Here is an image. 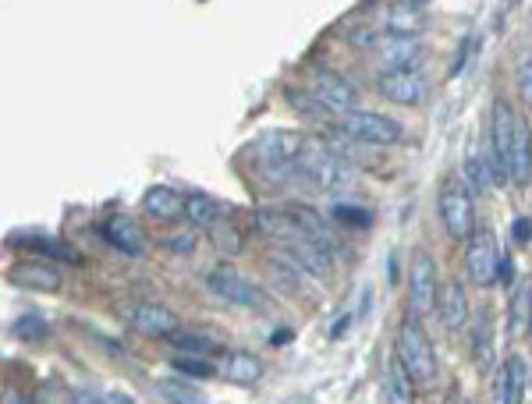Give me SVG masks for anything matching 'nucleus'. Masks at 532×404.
<instances>
[{
	"instance_id": "nucleus-1",
	"label": "nucleus",
	"mask_w": 532,
	"mask_h": 404,
	"mask_svg": "<svg viewBox=\"0 0 532 404\" xmlns=\"http://www.w3.org/2000/svg\"><path fill=\"white\" fill-rule=\"evenodd\" d=\"M295 171L298 178L313 181L320 188H348L359 178V167H352L337 149H330L327 142H316V139H306V149L295 160Z\"/></svg>"
},
{
	"instance_id": "nucleus-2",
	"label": "nucleus",
	"mask_w": 532,
	"mask_h": 404,
	"mask_svg": "<svg viewBox=\"0 0 532 404\" xmlns=\"http://www.w3.org/2000/svg\"><path fill=\"white\" fill-rule=\"evenodd\" d=\"M352 43L362 50H369L373 57H380L384 71L394 68H419V57H423V43L419 36H401V32H369L359 29L352 32Z\"/></svg>"
},
{
	"instance_id": "nucleus-3",
	"label": "nucleus",
	"mask_w": 532,
	"mask_h": 404,
	"mask_svg": "<svg viewBox=\"0 0 532 404\" xmlns=\"http://www.w3.org/2000/svg\"><path fill=\"white\" fill-rule=\"evenodd\" d=\"M394 355L401 358V366L412 373V380L430 383L437 376V355H433V344L426 337L423 323L415 316H408L398 330V341H394Z\"/></svg>"
},
{
	"instance_id": "nucleus-4",
	"label": "nucleus",
	"mask_w": 532,
	"mask_h": 404,
	"mask_svg": "<svg viewBox=\"0 0 532 404\" xmlns=\"http://www.w3.org/2000/svg\"><path fill=\"white\" fill-rule=\"evenodd\" d=\"M309 93H313L334 117H348L352 110H359V89L334 68H313V75H309Z\"/></svg>"
},
{
	"instance_id": "nucleus-5",
	"label": "nucleus",
	"mask_w": 532,
	"mask_h": 404,
	"mask_svg": "<svg viewBox=\"0 0 532 404\" xmlns=\"http://www.w3.org/2000/svg\"><path fill=\"white\" fill-rule=\"evenodd\" d=\"M515 125L518 117L515 110H511V103L497 100L490 110V142H486V160H490L493 167V178H497V185H504L508 178V153H511V139H515Z\"/></svg>"
},
{
	"instance_id": "nucleus-6",
	"label": "nucleus",
	"mask_w": 532,
	"mask_h": 404,
	"mask_svg": "<svg viewBox=\"0 0 532 404\" xmlns=\"http://www.w3.org/2000/svg\"><path fill=\"white\" fill-rule=\"evenodd\" d=\"M376 89H380V96L398 103V107H419L430 96V78L419 68H394V71H380Z\"/></svg>"
},
{
	"instance_id": "nucleus-7",
	"label": "nucleus",
	"mask_w": 532,
	"mask_h": 404,
	"mask_svg": "<svg viewBox=\"0 0 532 404\" xmlns=\"http://www.w3.org/2000/svg\"><path fill=\"white\" fill-rule=\"evenodd\" d=\"M437 298H440V280H437V266L426 252H415L412 256V277H408V309L415 319L437 312Z\"/></svg>"
},
{
	"instance_id": "nucleus-8",
	"label": "nucleus",
	"mask_w": 532,
	"mask_h": 404,
	"mask_svg": "<svg viewBox=\"0 0 532 404\" xmlns=\"http://www.w3.org/2000/svg\"><path fill=\"white\" fill-rule=\"evenodd\" d=\"M501 263H504V252L497 245L490 231H476L469 238V249H465V270H469L472 284L479 288H490L493 280L501 277Z\"/></svg>"
},
{
	"instance_id": "nucleus-9",
	"label": "nucleus",
	"mask_w": 532,
	"mask_h": 404,
	"mask_svg": "<svg viewBox=\"0 0 532 404\" xmlns=\"http://www.w3.org/2000/svg\"><path fill=\"white\" fill-rule=\"evenodd\" d=\"M341 128H345L352 139H359L362 146H394V142H401V135H405L394 117L376 114V110H352Z\"/></svg>"
},
{
	"instance_id": "nucleus-10",
	"label": "nucleus",
	"mask_w": 532,
	"mask_h": 404,
	"mask_svg": "<svg viewBox=\"0 0 532 404\" xmlns=\"http://www.w3.org/2000/svg\"><path fill=\"white\" fill-rule=\"evenodd\" d=\"M437 210L451 238H472L476 234L472 231V188L458 185V181H447L440 188Z\"/></svg>"
},
{
	"instance_id": "nucleus-11",
	"label": "nucleus",
	"mask_w": 532,
	"mask_h": 404,
	"mask_svg": "<svg viewBox=\"0 0 532 404\" xmlns=\"http://www.w3.org/2000/svg\"><path fill=\"white\" fill-rule=\"evenodd\" d=\"M302 149H306V135L288 132V128H277V132H270V135L259 139L256 156H259V164H263V171L281 174V171H288V167H295V160H298Z\"/></svg>"
},
{
	"instance_id": "nucleus-12",
	"label": "nucleus",
	"mask_w": 532,
	"mask_h": 404,
	"mask_svg": "<svg viewBox=\"0 0 532 404\" xmlns=\"http://www.w3.org/2000/svg\"><path fill=\"white\" fill-rule=\"evenodd\" d=\"M206 284H210L213 295H220L224 302L242 305V309H263V295L252 288L242 273L231 270V266H213V270L206 273Z\"/></svg>"
},
{
	"instance_id": "nucleus-13",
	"label": "nucleus",
	"mask_w": 532,
	"mask_h": 404,
	"mask_svg": "<svg viewBox=\"0 0 532 404\" xmlns=\"http://www.w3.org/2000/svg\"><path fill=\"white\" fill-rule=\"evenodd\" d=\"M128 327L139 330L142 337H174L181 330L178 316L164 305H153V302H132L125 309Z\"/></svg>"
},
{
	"instance_id": "nucleus-14",
	"label": "nucleus",
	"mask_w": 532,
	"mask_h": 404,
	"mask_svg": "<svg viewBox=\"0 0 532 404\" xmlns=\"http://www.w3.org/2000/svg\"><path fill=\"white\" fill-rule=\"evenodd\" d=\"M100 234L107 245H114V249L125 252V256H142V252H146V234H142V227L135 224L132 217H125V213H114V217L103 220Z\"/></svg>"
},
{
	"instance_id": "nucleus-15",
	"label": "nucleus",
	"mask_w": 532,
	"mask_h": 404,
	"mask_svg": "<svg viewBox=\"0 0 532 404\" xmlns=\"http://www.w3.org/2000/svg\"><path fill=\"white\" fill-rule=\"evenodd\" d=\"M217 373L224 376L227 383H235V387H256V383L263 380L266 369L252 351H224V355H220Z\"/></svg>"
},
{
	"instance_id": "nucleus-16",
	"label": "nucleus",
	"mask_w": 532,
	"mask_h": 404,
	"mask_svg": "<svg viewBox=\"0 0 532 404\" xmlns=\"http://www.w3.org/2000/svg\"><path fill=\"white\" fill-rule=\"evenodd\" d=\"M8 280L15 288L25 291H57L61 288V273L50 263H40V259H25V263H15L8 270Z\"/></svg>"
},
{
	"instance_id": "nucleus-17",
	"label": "nucleus",
	"mask_w": 532,
	"mask_h": 404,
	"mask_svg": "<svg viewBox=\"0 0 532 404\" xmlns=\"http://www.w3.org/2000/svg\"><path fill=\"white\" fill-rule=\"evenodd\" d=\"M508 178L511 185H529L532 181V132L518 117L515 125V139H511V153H508Z\"/></svg>"
},
{
	"instance_id": "nucleus-18",
	"label": "nucleus",
	"mask_w": 532,
	"mask_h": 404,
	"mask_svg": "<svg viewBox=\"0 0 532 404\" xmlns=\"http://www.w3.org/2000/svg\"><path fill=\"white\" fill-rule=\"evenodd\" d=\"M142 210L153 220H160V224H178L185 217V195H178L167 185H157L142 195Z\"/></svg>"
},
{
	"instance_id": "nucleus-19",
	"label": "nucleus",
	"mask_w": 532,
	"mask_h": 404,
	"mask_svg": "<svg viewBox=\"0 0 532 404\" xmlns=\"http://www.w3.org/2000/svg\"><path fill=\"white\" fill-rule=\"evenodd\" d=\"M437 319L451 334H458L469 323V298H465L462 284H444V291L437 298Z\"/></svg>"
},
{
	"instance_id": "nucleus-20",
	"label": "nucleus",
	"mask_w": 532,
	"mask_h": 404,
	"mask_svg": "<svg viewBox=\"0 0 532 404\" xmlns=\"http://www.w3.org/2000/svg\"><path fill=\"white\" fill-rule=\"evenodd\" d=\"M525 380H529V366L522 355H511L504 362L501 376H497V404H522Z\"/></svg>"
},
{
	"instance_id": "nucleus-21",
	"label": "nucleus",
	"mask_w": 532,
	"mask_h": 404,
	"mask_svg": "<svg viewBox=\"0 0 532 404\" xmlns=\"http://www.w3.org/2000/svg\"><path fill=\"white\" fill-rule=\"evenodd\" d=\"M384 404H412V373L394 355L384 369Z\"/></svg>"
},
{
	"instance_id": "nucleus-22",
	"label": "nucleus",
	"mask_w": 532,
	"mask_h": 404,
	"mask_svg": "<svg viewBox=\"0 0 532 404\" xmlns=\"http://www.w3.org/2000/svg\"><path fill=\"white\" fill-rule=\"evenodd\" d=\"M220 213H224L220 210V202L210 199V195H185V217L196 227H206V231H210L220 220Z\"/></svg>"
},
{
	"instance_id": "nucleus-23",
	"label": "nucleus",
	"mask_w": 532,
	"mask_h": 404,
	"mask_svg": "<svg viewBox=\"0 0 532 404\" xmlns=\"http://www.w3.org/2000/svg\"><path fill=\"white\" fill-rule=\"evenodd\" d=\"M387 29L401 32V36H419V29H423V8H415V4L394 8L391 18H387Z\"/></svg>"
},
{
	"instance_id": "nucleus-24",
	"label": "nucleus",
	"mask_w": 532,
	"mask_h": 404,
	"mask_svg": "<svg viewBox=\"0 0 532 404\" xmlns=\"http://www.w3.org/2000/svg\"><path fill=\"white\" fill-rule=\"evenodd\" d=\"M157 390L167 404H210L196 387H188L185 380H157Z\"/></svg>"
},
{
	"instance_id": "nucleus-25",
	"label": "nucleus",
	"mask_w": 532,
	"mask_h": 404,
	"mask_svg": "<svg viewBox=\"0 0 532 404\" xmlns=\"http://www.w3.org/2000/svg\"><path fill=\"white\" fill-rule=\"evenodd\" d=\"M465 178H469V188H472V192H490V188L497 185L490 160H483V156H476V153H472L469 160H465Z\"/></svg>"
},
{
	"instance_id": "nucleus-26",
	"label": "nucleus",
	"mask_w": 532,
	"mask_h": 404,
	"mask_svg": "<svg viewBox=\"0 0 532 404\" xmlns=\"http://www.w3.org/2000/svg\"><path fill=\"white\" fill-rule=\"evenodd\" d=\"M171 369L181 376H192V380H206V376H213V366L206 355H188V351H178V355H171Z\"/></svg>"
},
{
	"instance_id": "nucleus-27",
	"label": "nucleus",
	"mask_w": 532,
	"mask_h": 404,
	"mask_svg": "<svg viewBox=\"0 0 532 404\" xmlns=\"http://www.w3.org/2000/svg\"><path fill=\"white\" fill-rule=\"evenodd\" d=\"M11 334H15L18 341H25V344H40L43 337L50 334V327H47V319H43V316L29 312V316H18V319H15V327H11Z\"/></svg>"
},
{
	"instance_id": "nucleus-28",
	"label": "nucleus",
	"mask_w": 532,
	"mask_h": 404,
	"mask_svg": "<svg viewBox=\"0 0 532 404\" xmlns=\"http://www.w3.org/2000/svg\"><path fill=\"white\" fill-rule=\"evenodd\" d=\"M288 103L295 110H302L306 117H313V121H327V117H334L313 93H309V89H288Z\"/></svg>"
},
{
	"instance_id": "nucleus-29",
	"label": "nucleus",
	"mask_w": 532,
	"mask_h": 404,
	"mask_svg": "<svg viewBox=\"0 0 532 404\" xmlns=\"http://www.w3.org/2000/svg\"><path fill=\"white\" fill-rule=\"evenodd\" d=\"M11 245H25V249H36V252H47V256L54 259H75V252L68 249V245H61V241H50V238H11Z\"/></svg>"
},
{
	"instance_id": "nucleus-30",
	"label": "nucleus",
	"mask_w": 532,
	"mask_h": 404,
	"mask_svg": "<svg viewBox=\"0 0 532 404\" xmlns=\"http://www.w3.org/2000/svg\"><path fill=\"white\" fill-rule=\"evenodd\" d=\"M171 341L178 344L181 351H188V355H206V358H210L213 351H217V344L203 341V337H196V334H174Z\"/></svg>"
},
{
	"instance_id": "nucleus-31",
	"label": "nucleus",
	"mask_w": 532,
	"mask_h": 404,
	"mask_svg": "<svg viewBox=\"0 0 532 404\" xmlns=\"http://www.w3.org/2000/svg\"><path fill=\"white\" fill-rule=\"evenodd\" d=\"M334 220H341V224L348 227H373V213L369 210H359V206H334Z\"/></svg>"
},
{
	"instance_id": "nucleus-32",
	"label": "nucleus",
	"mask_w": 532,
	"mask_h": 404,
	"mask_svg": "<svg viewBox=\"0 0 532 404\" xmlns=\"http://www.w3.org/2000/svg\"><path fill=\"white\" fill-rule=\"evenodd\" d=\"M518 89H522L525 103L532 107V50L522 57V71H518Z\"/></svg>"
},
{
	"instance_id": "nucleus-33",
	"label": "nucleus",
	"mask_w": 532,
	"mask_h": 404,
	"mask_svg": "<svg viewBox=\"0 0 532 404\" xmlns=\"http://www.w3.org/2000/svg\"><path fill=\"white\" fill-rule=\"evenodd\" d=\"M511 238H515V245H529L532 241V220L515 217V224H511Z\"/></svg>"
},
{
	"instance_id": "nucleus-34",
	"label": "nucleus",
	"mask_w": 532,
	"mask_h": 404,
	"mask_svg": "<svg viewBox=\"0 0 532 404\" xmlns=\"http://www.w3.org/2000/svg\"><path fill=\"white\" fill-rule=\"evenodd\" d=\"M167 245H171L174 252H192L196 249V238H192V234H178V238H171Z\"/></svg>"
},
{
	"instance_id": "nucleus-35",
	"label": "nucleus",
	"mask_w": 532,
	"mask_h": 404,
	"mask_svg": "<svg viewBox=\"0 0 532 404\" xmlns=\"http://www.w3.org/2000/svg\"><path fill=\"white\" fill-rule=\"evenodd\" d=\"M71 404H107L103 397L89 394V390H71Z\"/></svg>"
},
{
	"instance_id": "nucleus-36",
	"label": "nucleus",
	"mask_w": 532,
	"mask_h": 404,
	"mask_svg": "<svg viewBox=\"0 0 532 404\" xmlns=\"http://www.w3.org/2000/svg\"><path fill=\"white\" fill-rule=\"evenodd\" d=\"M511 273H515V266H511V259L504 256V263H501V277H497V284H511Z\"/></svg>"
},
{
	"instance_id": "nucleus-37",
	"label": "nucleus",
	"mask_w": 532,
	"mask_h": 404,
	"mask_svg": "<svg viewBox=\"0 0 532 404\" xmlns=\"http://www.w3.org/2000/svg\"><path fill=\"white\" fill-rule=\"evenodd\" d=\"M4 404H29L25 397H18V394H4Z\"/></svg>"
},
{
	"instance_id": "nucleus-38",
	"label": "nucleus",
	"mask_w": 532,
	"mask_h": 404,
	"mask_svg": "<svg viewBox=\"0 0 532 404\" xmlns=\"http://www.w3.org/2000/svg\"><path fill=\"white\" fill-rule=\"evenodd\" d=\"M408 4H415V8H426V0H408Z\"/></svg>"
}]
</instances>
